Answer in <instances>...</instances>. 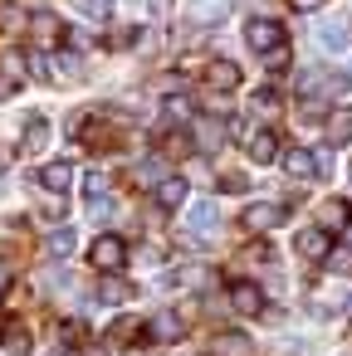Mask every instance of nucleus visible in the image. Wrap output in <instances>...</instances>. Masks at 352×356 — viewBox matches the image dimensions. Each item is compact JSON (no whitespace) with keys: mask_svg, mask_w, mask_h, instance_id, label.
I'll list each match as a JSON object with an SVG mask.
<instances>
[{"mask_svg":"<svg viewBox=\"0 0 352 356\" xmlns=\"http://www.w3.org/2000/svg\"><path fill=\"white\" fill-rule=\"evenodd\" d=\"M245 44H250L254 54H269V49L284 44V25H279V20H250V25H245Z\"/></svg>","mask_w":352,"mask_h":356,"instance_id":"1","label":"nucleus"},{"mask_svg":"<svg viewBox=\"0 0 352 356\" xmlns=\"http://www.w3.org/2000/svg\"><path fill=\"white\" fill-rule=\"evenodd\" d=\"M284 171H289V176H298V181H313V176H328V156L293 147V152H284Z\"/></svg>","mask_w":352,"mask_h":356,"instance_id":"2","label":"nucleus"},{"mask_svg":"<svg viewBox=\"0 0 352 356\" xmlns=\"http://www.w3.org/2000/svg\"><path fill=\"white\" fill-rule=\"evenodd\" d=\"M89 259H93V268H103V273H113V268H123V259H128V249H123V239H118V234H103V239H93V249H89Z\"/></svg>","mask_w":352,"mask_h":356,"instance_id":"3","label":"nucleus"},{"mask_svg":"<svg viewBox=\"0 0 352 356\" xmlns=\"http://www.w3.org/2000/svg\"><path fill=\"white\" fill-rule=\"evenodd\" d=\"M206 83H211L215 93L240 88V64H230V59H211V64H206Z\"/></svg>","mask_w":352,"mask_h":356,"instance_id":"4","label":"nucleus"},{"mask_svg":"<svg viewBox=\"0 0 352 356\" xmlns=\"http://www.w3.org/2000/svg\"><path fill=\"white\" fill-rule=\"evenodd\" d=\"M230 307H235L240 317H259V312H264V293H259L254 283H235V288H230Z\"/></svg>","mask_w":352,"mask_h":356,"instance_id":"5","label":"nucleus"},{"mask_svg":"<svg viewBox=\"0 0 352 356\" xmlns=\"http://www.w3.org/2000/svg\"><path fill=\"white\" fill-rule=\"evenodd\" d=\"M279 220H284V205H274V200H259V205L245 210V229H254V234L259 229H274Z\"/></svg>","mask_w":352,"mask_h":356,"instance_id":"6","label":"nucleus"},{"mask_svg":"<svg viewBox=\"0 0 352 356\" xmlns=\"http://www.w3.org/2000/svg\"><path fill=\"white\" fill-rule=\"evenodd\" d=\"M30 35H35V44H59L64 40V25H59V15L40 10V15H30Z\"/></svg>","mask_w":352,"mask_h":356,"instance_id":"7","label":"nucleus"},{"mask_svg":"<svg viewBox=\"0 0 352 356\" xmlns=\"http://www.w3.org/2000/svg\"><path fill=\"white\" fill-rule=\"evenodd\" d=\"M215 220H220L215 200H196V205L186 210V229H191V234H211V229H215Z\"/></svg>","mask_w":352,"mask_h":356,"instance_id":"8","label":"nucleus"},{"mask_svg":"<svg viewBox=\"0 0 352 356\" xmlns=\"http://www.w3.org/2000/svg\"><path fill=\"white\" fill-rule=\"evenodd\" d=\"M40 186L54 191V195H64V191L74 186V166H69V161H49V166L40 171Z\"/></svg>","mask_w":352,"mask_h":356,"instance_id":"9","label":"nucleus"},{"mask_svg":"<svg viewBox=\"0 0 352 356\" xmlns=\"http://www.w3.org/2000/svg\"><path fill=\"white\" fill-rule=\"evenodd\" d=\"M147 332H152L157 341H181V337H186V322H181L176 312H157V317L147 322Z\"/></svg>","mask_w":352,"mask_h":356,"instance_id":"10","label":"nucleus"},{"mask_svg":"<svg viewBox=\"0 0 352 356\" xmlns=\"http://www.w3.org/2000/svg\"><path fill=\"white\" fill-rule=\"evenodd\" d=\"M230 15V0H191V20L196 25H220Z\"/></svg>","mask_w":352,"mask_h":356,"instance_id":"11","label":"nucleus"},{"mask_svg":"<svg viewBox=\"0 0 352 356\" xmlns=\"http://www.w3.org/2000/svg\"><path fill=\"white\" fill-rule=\"evenodd\" d=\"M347 40H352V35H347V25H342V20H323V25H318V44H323L328 54H342V49H347Z\"/></svg>","mask_w":352,"mask_h":356,"instance_id":"12","label":"nucleus"},{"mask_svg":"<svg viewBox=\"0 0 352 356\" xmlns=\"http://www.w3.org/2000/svg\"><path fill=\"white\" fill-rule=\"evenodd\" d=\"M181 200H186V176H162L157 181V205L162 210H176Z\"/></svg>","mask_w":352,"mask_h":356,"instance_id":"13","label":"nucleus"},{"mask_svg":"<svg viewBox=\"0 0 352 356\" xmlns=\"http://www.w3.org/2000/svg\"><path fill=\"white\" fill-rule=\"evenodd\" d=\"M328 142H332V147H347V142H352V108L328 113Z\"/></svg>","mask_w":352,"mask_h":356,"instance_id":"14","label":"nucleus"},{"mask_svg":"<svg viewBox=\"0 0 352 356\" xmlns=\"http://www.w3.org/2000/svg\"><path fill=\"white\" fill-rule=\"evenodd\" d=\"M245 147H250V156H254V161H274V156H279V137H274L269 127H264V132H250V142H245Z\"/></svg>","mask_w":352,"mask_h":356,"instance_id":"15","label":"nucleus"},{"mask_svg":"<svg viewBox=\"0 0 352 356\" xmlns=\"http://www.w3.org/2000/svg\"><path fill=\"white\" fill-rule=\"evenodd\" d=\"M318 229H347V200H323V210H318Z\"/></svg>","mask_w":352,"mask_h":356,"instance_id":"16","label":"nucleus"},{"mask_svg":"<svg viewBox=\"0 0 352 356\" xmlns=\"http://www.w3.org/2000/svg\"><path fill=\"white\" fill-rule=\"evenodd\" d=\"M328 249H332L328 244V229H303L298 234V254L303 259H328Z\"/></svg>","mask_w":352,"mask_h":356,"instance_id":"17","label":"nucleus"},{"mask_svg":"<svg viewBox=\"0 0 352 356\" xmlns=\"http://www.w3.org/2000/svg\"><path fill=\"white\" fill-rule=\"evenodd\" d=\"M220 142H225V127H220L215 118H201V122H196V147H201V152H215Z\"/></svg>","mask_w":352,"mask_h":356,"instance_id":"18","label":"nucleus"},{"mask_svg":"<svg viewBox=\"0 0 352 356\" xmlns=\"http://www.w3.org/2000/svg\"><path fill=\"white\" fill-rule=\"evenodd\" d=\"M74 244H79V234H74V229H54V234L45 239V254H49V259H69V254H74Z\"/></svg>","mask_w":352,"mask_h":356,"instance_id":"19","label":"nucleus"},{"mask_svg":"<svg viewBox=\"0 0 352 356\" xmlns=\"http://www.w3.org/2000/svg\"><path fill=\"white\" fill-rule=\"evenodd\" d=\"M45 142H49V122L45 118H30L25 122V152H40Z\"/></svg>","mask_w":352,"mask_h":356,"instance_id":"20","label":"nucleus"},{"mask_svg":"<svg viewBox=\"0 0 352 356\" xmlns=\"http://www.w3.org/2000/svg\"><path fill=\"white\" fill-rule=\"evenodd\" d=\"M98 298H103V302H128L132 288H128L123 278H103V283H98Z\"/></svg>","mask_w":352,"mask_h":356,"instance_id":"21","label":"nucleus"},{"mask_svg":"<svg viewBox=\"0 0 352 356\" xmlns=\"http://www.w3.org/2000/svg\"><path fill=\"white\" fill-rule=\"evenodd\" d=\"M215 356H250V341L235 337V332L230 337H215Z\"/></svg>","mask_w":352,"mask_h":356,"instance_id":"22","label":"nucleus"},{"mask_svg":"<svg viewBox=\"0 0 352 356\" xmlns=\"http://www.w3.org/2000/svg\"><path fill=\"white\" fill-rule=\"evenodd\" d=\"M84 195H89V200L108 195V176H103V171H89V176H84Z\"/></svg>","mask_w":352,"mask_h":356,"instance_id":"23","label":"nucleus"},{"mask_svg":"<svg viewBox=\"0 0 352 356\" xmlns=\"http://www.w3.org/2000/svg\"><path fill=\"white\" fill-rule=\"evenodd\" d=\"M332 273H352V249H328V259H323Z\"/></svg>","mask_w":352,"mask_h":356,"instance_id":"24","label":"nucleus"},{"mask_svg":"<svg viewBox=\"0 0 352 356\" xmlns=\"http://www.w3.org/2000/svg\"><path fill=\"white\" fill-rule=\"evenodd\" d=\"M274 108H279V93L274 88H259L254 93V113H274Z\"/></svg>","mask_w":352,"mask_h":356,"instance_id":"25","label":"nucleus"},{"mask_svg":"<svg viewBox=\"0 0 352 356\" xmlns=\"http://www.w3.org/2000/svg\"><path fill=\"white\" fill-rule=\"evenodd\" d=\"M30 74H35V79H54V64H49L45 54H30Z\"/></svg>","mask_w":352,"mask_h":356,"instance_id":"26","label":"nucleus"},{"mask_svg":"<svg viewBox=\"0 0 352 356\" xmlns=\"http://www.w3.org/2000/svg\"><path fill=\"white\" fill-rule=\"evenodd\" d=\"M167 118H176V122L191 118V103H186V98H167Z\"/></svg>","mask_w":352,"mask_h":356,"instance_id":"27","label":"nucleus"},{"mask_svg":"<svg viewBox=\"0 0 352 356\" xmlns=\"http://www.w3.org/2000/svg\"><path fill=\"white\" fill-rule=\"evenodd\" d=\"M264 64H269V69H284V64H289V44H279V49H269V54H264Z\"/></svg>","mask_w":352,"mask_h":356,"instance_id":"28","label":"nucleus"},{"mask_svg":"<svg viewBox=\"0 0 352 356\" xmlns=\"http://www.w3.org/2000/svg\"><path fill=\"white\" fill-rule=\"evenodd\" d=\"M132 332H137L132 317H118V322H113V337H132Z\"/></svg>","mask_w":352,"mask_h":356,"instance_id":"29","label":"nucleus"},{"mask_svg":"<svg viewBox=\"0 0 352 356\" xmlns=\"http://www.w3.org/2000/svg\"><path fill=\"white\" fill-rule=\"evenodd\" d=\"M93 20H108V0H89V6H84Z\"/></svg>","mask_w":352,"mask_h":356,"instance_id":"30","label":"nucleus"},{"mask_svg":"<svg viewBox=\"0 0 352 356\" xmlns=\"http://www.w3.org/2000/svg\"><path fill=\"white\" fill-rule=\"evenodd\" d=\"M137 176H142V181H162V166H157V161H147V166H142Z\"/></svg>","mask_w":352,"mask_h":356,"instance_id":"31","label":"nucleus"},{"mask_svg":"<svg viewBox=\"0 0 352 356\" xmlns=\"http://www.w3.org/2000/svg\"><path fill=\"white\" fill-rule=\"evenodd\" d=\"M147 10H152V15H167V10H171V0H147Z\"/></svg>","mask_w":352,"mask_h":356,"instance_id":"32","label":"nucleus"},{"mask_svg":"<svg viewBox=\"0 0 352 356\" xmlns=\"http://www.w3.org/2000/svg\"><path fill=\"white\" fill-rule=\"evenodd\" d=\"M323 0H293V10H318Z\"/></svg>","mask_w":352,"mask_h":356,"instance_id":"33","label":"nucleus"},{"mask_svg":"<svg viewBox=\"0 0 352 356\" xmlns=\"http://www.w3.org/2000/svg\"><path fill=\"white\" fill-rule=\"evenodd\" d=\"M6 283H10V264H6V259H0V288H6Z\"/></svg>","mask_w":352,"mask_h":356,"instance_id":"34","label":"nucleus"},{"mask_svg":"<svg viewBox=\"0 0 352 356\" xmlns=\"http://www.w3.org/2000/svg\"><path fill=\"white\" fill-rule=\"evenodd\" d=\"M54 356H59V351H54Z\"/></svg>","mask_w":352,"mask_h":356,"instance_id":"35","label":"nucleus"}]
</instances>
